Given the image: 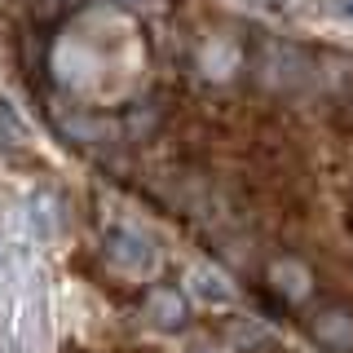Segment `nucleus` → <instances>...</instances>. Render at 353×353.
Returning a JSON list of instances; mask_svg holds the SVG:
<instances>
[{
	"label": "nucleus",
	"mask_w": 353,
	"mask_h": 353,
	"mask_svg": "<svg viewBox=\"0 0 353 353\" xmlns=\"http://www.w3.org/2000/svg\"><path fill=\"white\" fill-rule=\"evenodd\" d=\"M185 353H221V349H212V345H190Z\"/></svg>",
	"instance_id": "nucleus-11"
},
{
	"label": "nucleus",
	"mask_w": 353,
	"mask_h": 353,
	"mask_svg": "<svg viewBox=\"0 0 353 353\" xmlns=\"http://www.w3.org/2000/svg\"><path fill=\"white\" fill-rule=\"evenodd\" d=\"M146 318L154 327L172 331V327H181V318H185V301L172 287H154V292H146Z\"/></svg>",
	"instance_id": "nucleus-4"
},
{
	"label": "nucleus",
	"mask_w": 353,
	"mask_h": 353,
	"mask_svg": "<svg viewBox=\"0 0 353 353\" xmlns=\"http://www.w3.org/2000/svg\"><path fill=\"white\" fill-rule=\"evenodd\" d=\"M190 292L203 305H230V301H234V287H230V279H225V274H216L212 265H199V270H190Z\"/></svg>",
	"instance_id": "nucleus-5"
},
{
	"label": "nucleus",
	"mask_w": 353,
	"mask_h": 353,
	"mask_svg": "<svg viewBox=\"0 0 353 353\" xmlns=\"http://www.w3.org/2000/svg\"><path fill=\"white\" fill-rule=\"evenodd\" d=\"M106 261L115 265L119 274H128V279H150V274L159 270V248H154L146 234L119 225V230L106 234Z\"/></svg>",
	"instance_id": "nucleus-1"
},
{
	"label": "nucleus",
	"mask_w": 353,
	"mask_h": 353,
	"mask_svg": "<svg viewBox=\"0 0 353 353\" xmlns=\"http://www.w3.org/2000/svg\"><path fill=\"white\" fill-rule=\"evenodd\" d=\"M27 221H31V230H36L40 239H53V234H58V199H53V194H36L31 208H27Z\"/></svg>",
	"instance_id": "nucleus-6"
},
{
	"label": "nucleus",
	"mask_w": 353,
	"mask_h": 353,
	"mask_svg": "<svg viewBox=\"0 0 353 353\" xmlns=\"http://www.w3.org/2000/svg\"><path fill=\"white\" fill-rule=\"evenodd\" d=\"M106 5H115V9H132V14H146V9H154L159 0H106Z\"/></svg>",
	"instance_id": "nucleus-10"
},
{
	"label": "nucleus",
	"mask_w": 353,
	"mask_h": 353,
	"mask_svg": "<svg viewBox=\"0 0 353 353\" xmlns=\"http://www.w3.org/2000/svg\"><path fill=\"white\" fill-rule=\"evenodd\" d=\"M327 14L336 22H345V27H353V0H327Z\"/></svg>",
	"instance_id": "nucleus-9"
},
{
	"label": "nucleus",
	"mask_w": 353,
	"mask_h": 353,
	"mask_svg": "<svg viewBox=\"0 0 353 353\" xmlns=\"http://www.w3.org/2000/svg\"><path fill=\"white\" fill-rule=\"evenodd\" d=\"M18 146H27V124L18 119V110L9 102H0V154H9Z\"/></svg>",
	"instance_id": "nucleus-7"
},
{
	"label": "nucleus",
	"mask_w": 353,
	"mask_h": 353,
	"mask_svg": "<svg viewBox=\"0 0 353 353\" xmlns=\"http://www.w3.org/2000/svg\"><path fill=\"white\" fill-rule=\"evenodd\" d=\"M270 283H274V292L287 296V301H305L309 292H314V274H309V265L305 261H296V256H279L270 265Z\"/></svg>",
	"instance_id": "nucleus-2"
},
{
	"label": "nucleus",
	"mask_w": 353,
	"mask_h": 353,
	"mask_svg": "<svg viewBox=\"0 0 353 353\" xmlns=\"http://www.w3.org/2000/svg\"><path fill=\"white\" fill-rule=\"evenodd\" d=\"M314 336H318V345H327L331 353H349L353 349V318L345 309H327V314H318Z\"/></svg>",
	"instance_id": "nucleus-3"
},
{
	"label": "nucleus",
	"mask_w": 353,
	"mask_h": 353,
	"mask_svg": "<svg viewBox=\"0 0 353 353\" xmlns=\"http://www.w3.org/2000/svg\"><path fill=\"white\" fill-rule=\"evenodd\" d=\"M66 9V0H31V14H36V22H53Z\"/></svg>",
	"instance_id": "nucleus-8"
}]
</instances>
